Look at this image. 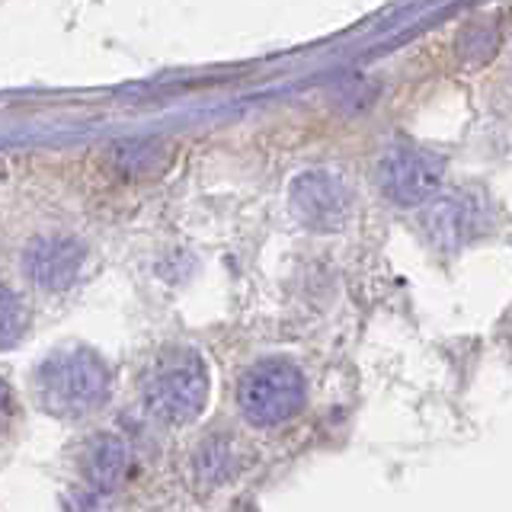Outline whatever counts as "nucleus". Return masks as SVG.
Here are the masks:
<instances>
[{
    "instance_id": "nucleus-7",
    "label": "nucleus",
    "mask_w": 512,
    "mask_h": 512,
    "mask_svg": "<svg viewBox=\"0 0 512 512\" xmlns=\"http://www.w3.org/2000/svg\"><path fill=\"white\" fill-rule=\"evenodd\" d=\"M484 228V208L471 196H445L436 199L423 212V231L439 250H458Z\"/></svg>"
},
{
    "instance_id": "nucleus-10",
    "label": "nucleus",
    "mask_w": 512,
    "mask_h": 512,
    "mask_svg": "<svg viewBox=\"0 0 512 512\" xmlns=\"http://www.w3.org/2000/svg\"><path fill=\"white\" fill-rule=\"evenodd\" d=\"M29 324V311L23 298L10 285H0V346H10L23 336Z\"/></svg>"
},
{
    "instance_id": "nucleus-6",
    "label": "nucleus",
    "mask_w": 512,
    "mask_h": 512,
    "mask_svg": "<svg viewBox=\"0 0 512 512\" xmlns=\"http://www.w3.org/2000/svg\"><path fill=\"white\" fill-rule=\"evenodd\" d=\"M84 244L68 234H45L36 237L23 253V269L26 276L45 292H61L68 288L84 266Z\"/></svg>"
},
{
    "instance_id": "nucleus-5",
    "label": "nucleus",
    "mask_w": 512,
    "mask_h": 512,
    "mask_svg": "<svg viewBox=\"0 0 512 512\" xmlns=\"http://www.w3.org/2000/svg\"><path fill=\"white\" fill-rule=\"evenodd\" d=\"M295 218L311 231H340L352 212V192L336 173L308 170L292 180L288 189Z\"/></svg>"
},
{
    "instance_id": "nucleus-8",
    "label": "nucleus",
    "mask_w": 512,
    "mask_h": 512,
    "mask_svg": "<svg viewBox=\"0 0 512 512\" xmlns=\"http://www.w3.org/2000/svg\"><path fill=\"white\" fill-rule=\"evenodd\" d=\"M128 468V448L119 436H96L84 452V474L93 487L112 490Z\"/></svg>"
},
{
    "instance_id": "nucleus-4",
    "label": "nucleus",
    "mask_w": 512,
    "mask_h": 512,
    "mask_svg": "<svg viewBox=\"0 0 512 512\" xmlns=\"http://www.w3.org/2000/svg\"><path fill=\"white\" fill-rule=\"evenodd\" d=\"M378 186L397 205H423L445 180V160L416 144H394L378 160Z\"/></svg>"
},
{
    "instance_id": "nucleus-2",
    "label": "nucleus",
    "mask_w": 512,
    "mask_h": 512,
    "mask_svg": "<svg viewBox=\"0 0 512 512\" xmlns=\"http://www.w3.org/2000/svg\"><path fill=\"white\" fill-rule=\"evenodd\" d=\"M212 381H208V365L196 349L173 346L164 349L148 368L141 384V400L154 420L167 426H186L199 420Z\"/></svg>"
},
{
    "instance_id": "nucleus-11",
    "label": "nucleus",
    "mask_w": 512,
    "mask_h": 512,
    "mask_svg": "<svg viewBox=\"0 0 512 512\" xmlns=\"http://www.w3.org/2000/svg\"><path fill=\"white\" fill-rule=\"evenodd\" d=\"M157 144H144V141H135V144H119L116 151V164L125 170V173H151L157 167Z\"/></svg>"
},
{
    "instance_id": "nucleus-9",
    "label": "nucleus",
    "mask_w": 512,
    "mask_h": 512,
    "mask_svg": "<svg viewBox=\"0 0 512 512\" xmlns=\"http://www.w3.org/2000/svg\"><path fill=\"white\" fill-rule=\"evenodd\" d=\"M234 471V445L228 439H208L199 445L196 452V474L208 484H221V480H228Z\"/></svg>"
},
{
    "instance_id": "nucleus-1",
    "label": "nucleus",
    "mask_w": 512,
    "mask_h": 512,
    "mask_svg": "<svg viewBox=\"0 0 512 512\" xmlns=\"http://www.w3.org/2000/svg\"><path fill=\"white\" fill-rule=\"evenodd\" d=\"M109 397V368L93 349L74 346L52 352L36 368V400L45 413L77 420L103 407Z\"/></svg>"
},
{
    "instance_id": "nucleus-3",
    "label": "nucleus",
    "mask_w": 512,
    "mask_h": 512,
    "mask_svg": "<svg viewBox=\"0 0 512 512\" xmlns=\"http://www.w3.org/2000/svg\"><path fill=\"white\" fill-rule=\"evenodd\" d=\"M304 375L292 362L285 359H263L250 365L237 388L240 413L247 416V423L272 429L288 423L304 407Z\"/></svg>"
},
{
    "instance_id": "nucleus-12",
    "label": "nucleus",
    "mask_w": 512,
    "mask_h": 512,
    "mask_svg": "<svg viewBox=\"0 0 512 512\" xmlns=\"http://www.w3.org/2000/svg\"><path fill=\"white\" fill-rule=\"evenodd\" d=\"M7 407H10V388H7V381L0 378V423H4Z\"/></svg>"
}]
</instances>
